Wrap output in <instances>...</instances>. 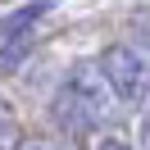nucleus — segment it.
Here are the masks:
<instances>
[{
    "instance_id": "6e6552de",
    "label": "nucleus",
    "mask_w": 150,
    "mask_h": 150,
    "mask_svg": "<svg viewBox=\"0 0 150 150\" xmlns=\"http://www.w3.org/2000/svg\"><path fill=\"white\" fill-rule=\"evenodd\" d=\"M28 150H50V146H28Z\"/></svg>"
},
{
    "instance_id": "f257e3e1",
    "label": "nucleus",
    "mask_w": 150,
    "mask_h": 150,
    "mask_svg": "<svg viewBox=\"0 0 150 150\" xmlns=\"http://www.w3.org/2000/svg\"><path fill=\"white\" fill-rule=\"evenodd\" d=\"M114 105H118V100H114L100 64H86V59H82V64L68 68L64 86L55 91L50 114H55V123L64 132H91V127H100V123L114 118Z\"/></svg>"
},
{
    "instance_id": "f03ea898",
    "label": "nucleus",
    "mask_w": 150,
    "mask_h": 150,
    "mask_svg": "<svg viewBox=\"0 0 150 150\" xmlns=\"http://www.w3.org/2000/svg\"><path fill=\"white\" fill-rule=\"evenodd\" d=\"M96 64H100L118 105H146L150 100V59L137 46H109Z\"/></svg>"
},
{
    "instance_id": "39448f33",
    "label": "nucleus",
    "mask_w": 150,
    "mask_h": 150,
    "mask_svg": "<svg viewBox=\"0 0 150 150\" xmlns=\"http://www.w3.org/2000/svg\"><path fill=\"white\" fill-rule=\"evenodd\" d=\"M23 55H28V41H23V37H9V46L0 50V73H14V68L23 64Z\"/></svg>"
},
{
    "instance_id": "423d86ee",
    "label": "nucleus",
    "mask_w": 150,
    "mask_h": 150,
    "mask_svg": "<svg viewBox=\"0 0 150 150\" xmlns=\"http://www.w3.org/2000/svg\"><path fill=\"white\" fill-rule=\"evenodd\" d=\"M96 150H132V146H127L123 137H100V141H96Z\"/></svg>"
},
{
    "instance_id": "20e7f679",
    "label": "nucleus",
    "mask_w": 150,
    "mask_h": 150,
    "mask_svg": "<svg viewBox=\"0 0 150 150\" xmlns=\"http://www.w3.org/2000/svg\"><path fill=\"white\" fill-rule=\"evenodd\" d=\"M18 141V114H14V105L0 96V150L5 146H14Z\"/></svg>"
},
{
    "instance_id": "0eeeda50",
    "label": "nucleus",
    "mask_w": 150,
    "mask_h": 150,
    "mask_svg": "<svg viewBox=\"0 0 150 150\" xmlns=\"http://www.w3.org/2000/svg\"><path fill=\"white\" fill-rule=\"evenodd\" d=\"M141 141L150 146V100H146V114H141Z\"/></svg>"
},
{
    "instance_id": "7ed1b4c3",
    "label": "nucleus",
    "mask_w": 150,
    "mask_h": 150,
    "mask_svg": "<svg viewBox=\"0 0 150 150\" xmlns=\"http://www.w3.org/2000/svg\"><path fill=\"white\" fill-rule=\"evenodd\" d=\"M55 9V0H28V5H18V9H9L5 18H0V41H9V37H23V32L32 28V23L41 18V14Z\"/></svg>"
}]
</instances>
